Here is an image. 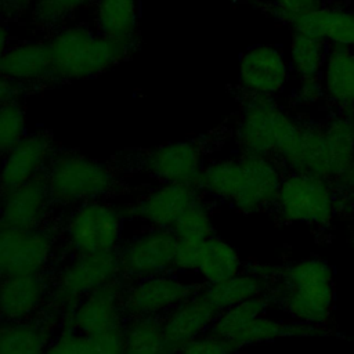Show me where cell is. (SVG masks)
Listing matches in <instances>:
<instances>
[{
	"label": "cell",
	"instance_id": "obj_17",
	"mask_svg": "<svg viewBox=\"0 0 354 354\" xmlns=\"http://www.w3.org/2000/svg\"><path fill=\"white\" fill-rule=\"evenodd\" d=\"M50 300V279L44 274L0 278V322L37 318Z\"/></svg>",
	"mask_w": 354,
	"mask_h": 354
},
{
	"label": "cell",
	"instance_id": "obj_31",
	"mask_svg": "<svg viewBox=\"0 0 354 354\" xmlns=\"http://www.w3.org/2000/svg\"><path fill=\"white\" fill-rule=\"evenodd\" d=\"M241 177V160L220 159L203 166L196 183V189H202L213 198L232 202Z\"/></svg>",
	"mask_w": 354,
	"mask_h": 354
},
{
	"label": "cell",
	"instance_id": "obj_14",
	"mask_svg": "<svg viewBox=\"0 0 354 354\" xmlns=\"http://www.w3.org/2000/svg\"><path fill=\"white\" fill-rule=\"evenodd\" d=\"M51 203L44 176L0 191V223L24 231L41 228L47 221Z\"/></svg>",
	"mask_w": 354,
	"mask_h": 354
},
{
	"label": "cell",
	"instance_id": "obj_6",
	"mask_svg": "<svg viewBox=\"0 0 354 354\" xmlns=\"http://www.w3.org/2000/svg\"><path fill=\"white\" fill-rule=\"evenodd\" d=\"M119 278L116 252L72 254L50 281L48 304L62 315L88 293Z\"/></svg>",
	"mask_w": 354,
	"mask_h": 354
},
{
	"label": "cell",
	"instance_id": "obj_22",
	"mask_svg": "<svg viewBox=\"0 0 354 354\" xmlns=\"http://www.w3.org/2000/svg\"><path fill=\"white\" fill-rule=\"evenodd\" d=\"M325 100L346 112L354 111V48L329 46L321 73Z\"/></svg>",
	"mask_w": 354,
	"mask_h": 354
},
{
	"label": "cell",
	"instance_id": "obj_20",
	"mask_svg": "<svg viewBox=\"0 0 354 354\" xmlns=\"http://www.w3.org/2000/svg\"><path fill=\"white\" fill-rule=\"evenodd\" d=\"M0 75L14 84L54 79L48 41H26L8 47L0 61Z\"/></svg>",
	"mask_w": 354,
	"mask_h": 354
},
{
	"label": "cell",
	"instance_id": "obj_19",
	"mask_svg": "<svg viewBox=\"0 0 354 354\" xmlns=\"http://www.w3.org/2000/svg\"><path fill=\"white\" fill-rule=\"evenodd\" d=\"M218 314L201 290L171 308L162 319V330L173 354H177L184 344L210 329Z\"/></svg>",
	"mask_w": 354,
	"mask_h": 354
},
{
	"label": "cell",
	"instance_id": "obj_27",
	"mask_svg": "<svg viewBox=\"0 0 354 354\" xmlns=\"http://www.w3.org/2000/svg\"><path fill=\"white\" fill-rule=\"evenodd\" d=\"M266 282L257 274H236L217 283H207L201 289V293L221 313L232 306H236L249 299L261 296Z\"/></svg>",
	"mask_w": 354,
	"mask_h": 354
},
{
	"label": "cell",
	"instance_id": "obj_39",
	"mask_svg": "<svg viewBox=\"0 0 354 354\" xmlns=\"http://www.w3.org/2000/svg\"><path fill=\"white\" fill-rule=\"evenodd\" d=\"M203 242L205 241L177 238V248H176L173 268H178L183 271H196Z\"/></svg>",
	"mask_w": 354,
	"mask_h": 354
},
{
	"label": "cell",
	"instance_id": "obj_15",
	"mask_svg": "<svg viewBox=\"0 0 354 354\" xmlns=\"http://www.w3.org/2000/svg\"><path fill=\"white\" fill-rule=\"evenodd\" d=\"M51 138L44 131L28 133L0 160V191L44 176L53 156Z\"/></svg>",
	"mask_w": 354,
	"mask_h": 354
},
{
	"label": "cell",
	"instance_id": "obj_43",
	"mask_svg": "<svg viewBox=\"0 0 354 354\" xmlns=\"http://www.w3.org/2000/svg\"><path fill=\"white\" fill-rule=\"evenodd\" d=\"M8 43H10V35H8V29L0 24V61L3 58V55L6 54V51L8 50Z\"/></svg>",
	"mask_w": 354,
	"mask_h": 354
},
{
	"label": "cell",
	"instance_id": "obj_35",
	"mask_svg": "<svg viewBox=\"0 0 354 354\" xmlns=\"http://www.w3.org/2000/svg\"><path fill=\"white\" fill-rule=\"evenodd\" d=\"M46 354H100L88 336H84L73 329L62 326L54 335L47 347Z\"/></svg>",
	"mask_w": 354,
	"mask_h": 354
},
{
	"label": "cell",
	"instance_id": "obj_1",
	"mask_svg": "<svg viewBox=\"0 0 354 354\" xmlns=\"http://www.w3.org/2000/svg\"><path fill=\"white\" fill-rule=\"evenodd\" d=\"M48 47L53 77L82 80L95 77L119 64L133 46L84 26H66L48 40Z\"/></svg>",
	"mask_w": 354,
	"mask_h": 354
},
{
	"label": "cell",
	"instance_id": "obj_7",
	"mask_svg": "<svg viewBox=\"0 0 354 354\" xmlns=\"http://www.w3.org/2000/svg\"><path fill=\"white\" fill-rule=\"evenodd\" d=\"M274 203L285 221L317 227L328 225L335 212L329 180L295 171L282 177Z\"/></svg>",
	"mask_w": 354,
	"mask_h": 354
},
{
	"label": "cell",
	"instance_id": "obj_32",
	"mask_svg": "<svg viewBox=\"0 0 354 354\" xmlns=\"http://www.w3.org/2000/svg\"><path fill=\"white\" fill-rule=\"evenodd\" d=\"M268 306V300L263 296H257L242 301L221 311L213 325L210 326V333L225 340L228 344L235 335H238L248 324L254 318L264 315Z\"/></svg>",
	"mask_w": 354,
	"mask_h": 354
},
{
	"label": "cell",
	"instance_id": "obj_28",
	"mask_svg": "<svg viewBox=\"0 0 354 354\" xmlns=\"http://www.w3.org/2000/svg\"><path fill=\"white\" fill-rule=\"evenodd\" d=\"M123 354H173L159 317H133L123 324Z\"/></svg>",
	"mask_w": 354,
	"mask_h": 354
},
{
	"label": "cell",
	"instance_id": "obj_21",
	"mask_svg": "<svg viewBox=\"0 0 354 354\" xmlns=\"http://www.w3.org/2000/svg\"><path fill=\"white\" fill-rule=\"evenodd\" d=\"M290 26L293 32L319 39L328 46L354 48V11L321 6Z\"/></svg>",
	"mask_w": 354,
	"mask_h": 354
},
{
	"label": "cell",
	"instance_id": "obj_24",
	"mask_svg": "<svg viewBox=\"0 0 354 354\" xmlns=\"http://www.w3.org/2000/svg\"><path fill=\"white\" fill-rule=\"evenodd\" d=\"M324 335H328L325 326L308 325L297 321H277L260 315L235 335L230 342V346L234 350H239L246 346L270 342L278 337H308Z\"/></svg>",
	"mask_w": 354,
	"mask_h": 354
},
{
	"label": "cell",
	"instance_id": "obj_33",
	"mask_svg": "<svg viewBox=\"0 0 354 354\" xmlns=\"http://www.w3.org/2000/svg\"><path fill=\"white\" fill-rule=\"evenodd\" d=\"M171 231L178 239L205 241L214 234L210 213L205 203L198 198L188 206L174 223Z\"/></svg>",
	"mask_w": 354,
	"mask_h": 354
},
{
	"label": "cell",
	"instance_id": "obj_29",
	"mask_svg": "<svg viewBox=\"0 0 354 354\" xmlns=\"http://www.w3.org/2000/svg\"><path fill=\"white\" fill-rule=\"evenodd\" d=\"M241 259L236 249L214 234L205 239L198 264L199 274L207 283H217L239 272Z\"/></svg>",
	"mask_w": 354,
	"mask_h": 354
},
{
	"label": "cell",
	"instance_id": "obj_3",
	"mask_svg": "<svg viewBox=\"0 0 354 354\" xmlns=\"http://www.w3.org/2000/svg\"><path fill=\"white\" fill-rule=\"evenodd\" d=\"M44 180L53 203L64 206L102 199L116 184L108 165L77 152L54 153Z\"/></svg>",
	"mask_w": 354,
	"mask_h": 354
},
{
	"label": "cell",
	"instance_id": "obj_8",
	"mask_svg": "<svg viewBox=\"0 0 354 354\" xmlns=\"http://www.w3.org/2000/svg\"><path fill=\"white\" fill-rule=\"evenodd\" d=\"M55 252V236L46 228L14 230L0 223V278L44 274Z\"/></svg>",
	"mask_w": 354,
	"mask_h": 354
},
{
	"label": "cell",
	"instance_id": "obj_10",
	"mask_svg": "<svg viewBox=\"0 0 354 354\" xmlns=\"http://www.w3.org/2000/svg\"><path fill=\"white\" fill-rule=\"evenodd\" d=\"M202 288L187 283L166 272L134 281L123 295V308L129 318L159 317L196 295Z\"/></svg>",
	"mask_w": 354,
	"mask_h": 354
},
{
	"label": "cell",
	"instance_id": "obj_13",
	"mask_svg": "<svg viewBox=\"0 0 354 354\" xmlns=\"http://www.w3.org/2000/svg\"><path fill=\"white\" fill-rule=\"evenodd\" d=\"M241 177L231 205L242 213H254L275 202L282 174L272 158L242 153Z\"/></svg>",
	"mask_w": 354,
	"mask_h": 354
},
{
	"label": "cell",
	"instance_id": "obj_16",
	"mask_svg": "<svg viewBox=\"0 0 354 354\" xmlns=\"http://www.w3.org/2000/svg\"><path fill=\"white\" fill-rule=\"evenodd\" d=\"M201 148L192 141H176L151 149L144 156V169L166 184L196 188L203 169Z\"/></svg>",
	"mask_w": 354,
	"mask_h": 354
},
{
	"label": "cell",
	"instance_id": "obj_34",
	"mask_svg": "<svg viewBox=\"0 0 354 354\" xmlns=\"http://www.w3.org/2000/svg\"><path fill=\"white\" fill-rule=\"evenodd\" d=\"M28 134L26 113L15 100L0 105V158Z\"/></svg>",
	"mask_w": 354,
	"mask_h": 354
},
{
	"label": "cell",
	"instance_id": "obj_25",
	"mask_svg": "<svg viewBox=\"0 0 354 354\" xmlns=\"http://www.w3.org/2000/svg\"><path fill=\"white\" fill-rule=\"evenodd\" d=\"M137 0H97L95 25L101 35L133 46L138 28Z\"/></svg>",
	"mask_w": 354,
	"mask_h": 354
},
{
	"label": "cell",
	"instance_id": "obj_36",
	"mask_svg": "<svg viewBox=\"0 0 354 354\" xmlns=\"http://www.w3.org/2000/svg\"><path fill=\"white\" fill-rule=\"evenodd\" d=\"M90 1L91 0H35L32 4L33 15L41 24H54Z\"/></svg>",
	"mask_w": 354,
	"mask_h": 354
},
{
	"label": "cell",
	"instance_id": "obj_42",
	"mask_svg": "<svg viewBox=\"0 0 354 354\" xmlns=\"http://www.w3.org/2000/svg\"><path fill=\"white\" fill-rule=\"evenodd\" d=\"M336 183L339 185H342L343 188L354 189V158H353L350 166L347 167V170L336 180Z\"/></svg>",
	"mask_w": 354,
	"mask_h": 354
},
{
	"label": "cell",
	"instance_id": "obj_41",
	"mask_svg": "<svg viewBox=\"0 0 354 354\" xmlns=\"http://www.w3.org/2000/svg\"><path fill=\"white\" fill-rule=\"evenodd\" d=\"M17 93V84L6 79L3 75H0V105L14 100Z\"/></svg>",
	"mask_w": 354,
	"mask_h": 354
},
{
	"label": "cell",
	"instance_id": "obj_37",
	"mask_svg": "<svg viewBox=\"0 0 354 354\" xmlns=\"http://www.w3.org/2000/svg\"><path fill=\"white\" fill-rule=\"evenodd\" d=\"M321 6V0H268V11L271 15L286 25H292L300 17Z\"/></svg>",
	"mask_w": 354,
	"mask_h": 354
},
{
	"label": "cell",
	"instance_id": "obj_30",
	"mask_svg": "<svg viewBox=\"0 0 354 354\" xmlns=\"http://www.w3.org/2000/svg\"><path fill=\"white\" fill-rule=\"evenodd\" d=\"M329 46L315 37L293 32L289 43L288 64L297 79L321 77Z\"/></svg>",
	"mask_w": 354,
	"mask_h": 354
},
{
	"label": "cell",
	"instance_id": "obj_4",
	"mask_svg": "<svg viewBox=\"0 0 354 354\" xmlns=\"http://www.w3.org/2000/svg\"><path fill=\"white\" fill-rule=\"evenodd\" d=\"M299 124L272 97L249 95L236 122L235 138L243 153L278 158Z\"/></svg>",
	"mask_w": 354,
	"mask_h": 354
},
{
	"label": "cell",
	"instance_id": "obj_44",
	"mask_svg": "<svg viewBox=\"0 0 354 354\" xmlns=\"http://www.w3.org/2000/svg\"><path fill=\"white\" fill-rule=\"evenodd\" d=\"M1 3L12 10H17V8H25L30 4H33L35 0H1Z\"/></svg>",
	"mask_w": 354,
	"mask_h": 354
},
{
	"label": "cell",
	"instance_id": "obj_5",
	"mask_svg": "<svg viewBox=\"0 0 354 354\" xmlns=\"http://www.w3.org/2000/svg\"><path fill=\"white\" fill-rule=\"evenodd\" d=\"M123 213L104 199L75 206L62 227V236L72 254L116 252L122 243Z\"/></svg>",
	"mask_w": 354,
	"mask_h": 354
},
{
	"label": "cell",
	"instance_id": "obj_38",
	"mask_svg": "<svg viewBox=\"0 0 354 354\" xmlns=\"http://www.w3.org/2000/svg\"><path fill=\"white\" fill-rule=\"evenodd\" d=\"M235 350L223 339L209 333L184 344L177 354H232Z\"/></svg>",
	"mask_w": 354,
	"mask_h": 354
},
{
	"label": "cell",
	"instance_id": "obj_11",
	"mask_svg": "<svg viewBox=\"0 0 354 354\" xmlns=\"http://www.w3.org/2000/svg\"><path fill=\"white\" fill-rule=\"evenodd\" d=\"M124 288L120 278L109 282L83 297L68 313L62 314V326L84 336L119 328L124 324Z\"/></svg>",
	"mask_w": 354,
	"mask_h": 354
},
{
	"label": "cell",
	"instance_id": "obj_2",
	"mask_svg": "<svg viewBox=\"0 0 354 354\" xmlns=\"http://www.w3.org/2000/svg\"><path fill=\"white\" fill-rule=\"evenodd\" d=\"M333 297L332 270L326 261L304 259L282 270L278 299L293 321L324 326Z\"/></svg>",
	"mask_w": 354,
	"mask_h": 354
},
{
	"label": "cell",
	"instance_id": "obj_18",
	"mask_svg": "<svg viewBox=\"0 0 354 354\" xmlns=\"http://www.w3.org/2000/svg\"><path fill=\"white\" fill-rule=\"evenodd\" d=\"M198 198V189L194 187L163 183L137 199L127 213L151 228L171 230L183 212Z\"/></svg>",
	"mask_w": 354,
	"mask_h": 354
},
{
	"label": "cell",
	"instance_id": "obj_9",
	"mask_svg": "<svg viewBox=\"0 0 354 354\" xmlns=\"http://www.w3.org/2000/svg\"><path fill=\"white\" fill-rule=\"evenodd\" d=\"M177 236L171 230L151 228L134 235L116 250L120 278L137 281L173 268Z\"/></svg>",
	"mask_w": 354,
	"mask_h": 354
},
{
	"label": "cell",
	"instance_id": "obj_40",
	"mask_svg": "<svg viewBox=\"0 0 354 354\" xmlns=\"http://www.w3.org/2000/svg\"><path fill=\"white\" fill-rule=\"evenodd\" d=\"M295 98L300 105H304V106L317 105L322 100H325V93H324L321 77L297 79Z\"/></svg>",
	"mask_w": 354,
	"mask_h": 354
},
{
	"label": "cell",
	"instance_id": "obj_26",
	"mask_svg": "<svg viewBox=\"0 0 354 354\" xmlns=\"http://www.w3.org/2000/svg\"><path fill=\"white\" fill-rule=\"evenodd\" d=\"M321 127L328 156L329 180H337L354 158V115L342 111Z\"/></svg>",
	"mask_w": 354,
	"mask_h": 354
},
{
	"label": "cell",
	"instance_id": "obj_12",
	"mask_svg": "<svg viewBox=\"0 0 354 354\" xmlns=\"http://www.w3.org/2000/svg\"><path fill=\"white\" fill-rule=\"evenodd\" d=\"M238 76L241 87L249 95L274 97L285 88L290 69L279 47L257 44L242 54Z\"/></svg>",
	"mask_w": 354,
	"mask_h": 354
},
{
	"label": "cell",
	"instance_id": "obj_23",
	"mask_svg": "<svg viewBox=\"0 0 354 354\" xmlns=\"http://www.w3.org/2000/svg\"><path fill=\"white\" fill-rule=\"evenodd\" d=\"M54 335L50 324L37 318L0 322V354H46Z\"/></svg>",
	"mask_w": 354,
	"mask_h": 354
}]
</instances>
